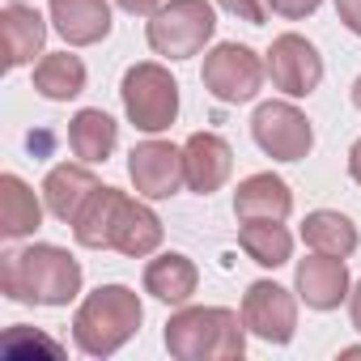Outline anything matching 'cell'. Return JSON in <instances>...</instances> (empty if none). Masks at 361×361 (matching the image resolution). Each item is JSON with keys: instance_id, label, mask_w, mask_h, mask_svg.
Instances as JSON below:
<instances>
[{"instance_id": "6da1fadb", "label": "cell", "mask_w": 361, "mask_h": 361, "mask_svg": "<svg viewBox=\"0 0 361 361\" xmlns=\"http://www.w3.org/2000/svg\"><path fill=\"white\" fill-rule=\"evenodd\" d=\"M0 293L26 306H68L81 293V264L51 243L0 255Z\"/></svg>"}, {"instance_id": "7a4b0ae2", "label": "cell", "mask_w": 361, "mask_h": 361, "mask_svg": "<svg viewBox=\"0 0 361 361\" xmlns=\"http://www.w3.org/2000/svg\"><path fill=\"white\" fill-rule=\"evenodd\" d=\"M161 340L178 361H238L247 353V323L230 306H183L170 314Z\"/></svg>"}, {"instance_id": "3957f363", "label": "cell", "mask_w": 361, "mask_h": 361, "mask_svg": "<svg viewBox=\"0 0 361 361\" xmlns=\"http://www.w3.org/2000/svg\"><path fill=\"white\" fill-rule=\"evenodd\" d=\"M145 306L128 285H98L73 314V344L85 357H111L140 331Z\"/></svg>"}, {"instance_id": "277c9868", "label": "cell", "mask_w": 361, "mask_h": 361, "mask_svg": "<svg viewBox=\"0 0 361 361\" xmlns=\"http://www.w3.org/2000/svg\"><path fill=\"white\" fill-rule=\"evenodd\" d=\"M213 35H217V13H213L209 0H166L145 26L149 47L166 60L200 56Z\"/></svg>"}, {"instance_id": "5b68a950", "label": "cell", "mask_w": 361, "mask_h": 361, "mask_svg": "<svg viewBox=\"0 0 361 361\" xmlns=\"http://www.w3.org/2000/svg\"><path fill=\"white\" fill-rule=\"evenodd\" d=\"M119 98H123V115L132 119L136 132H166L174 119H178V81L170 77L166 64L157 60H145V64H132L123 73V85H119Z\"/></svg>"}, {"instance_id": "8992f818", "label": "cell", "mask_w": 361, "mask_h": 361, "mask_svg": "<svg viewBox=\"0 0 361 361\" xmlns=\"http://www.w3.org/2000/svg\"><path fill=\"white\" fill-rule=\"evenodd\" d=\"M264 77H268V64L247 43H217L213 51H204L200 81L217 102H230V106L251 102L259 94Z\"/></svg>"}, {"instance_id": "52a82bcc", "label": "cell", "mask_w": 361, "mask_h": 361, "mask_svg": "<svg viewBox=\"0 0 361 361\" xmlns=\"http://www.w3.org/2000/svg\"><path fill=\"white\" fill-rule=\"evenodd\" d=\"M251 136L272 161H302L314 149V128L293 102H259L251 115Z\"/></svg>"}, {"instance_id": "ba28073f", "label": "cell", "mask_w": 361, "mask_h": 361, "mask_svg": "<svg viewBox=\"0 0 361 361\" xmlns=\"http://www.w3.org/2000/svg\"><path fill=\"white\" fill-rule=\"evenodd\" d=\"M264 64H268L272 85H276L285 98H310V94L319 90V81H323V56H319V47H314L310 39L293 35V30L272 39Z\"/></svg>"}, {"instance_id": "9c48e42d", "label": "cell", "mask_w": 361, "mask_h": 361, "mask_svg": "<svg viewBox=\"0 0 361 361\" xmlns=\"http://www.w3.org/2000/svg\"><path fill=\"white\" fill-rule=\"evenodd\" d=\"M128 178H132L136 196H145V200L178 196V188H188L183 149H174L170 140H140L128 153Z\"/></svg>"}, {"instance_id": "30bf717a", "label": "cell", "mask_w": 361, "mask_h": 361, "mask_svg": "<svg viewBox=\"0 0 361 361\" xmlns=\"http://www.w3.org/2000/svg\"><path fill=\"white\" fill-rule=\"evenodd\" d=\"M243 323L251 336L268 340V344H289L298 331V302L285 285L276 281H255L243 293Z\"/></svg>"}, {"instance_id": "8fae6325", "label": "cell", "mask_w": 361, "mask_h": 361, "mask_svg": "<svg viewBox=\"0 0 361 361\" xmlns=\"http://www.w3.org/2000/svg\"><path fill=\"white\" fill-rule=\"evenodd\" d=\"M234 170V149L226 136L217 132H192L183 145V174H188V188L200 196H213L226 188V178Z\"/></svg>"}, {"instance_id": "7c38bea8", "label": "cell", "mask_w": 361, "mask_h": 361, "mask_svg": "<svg viewBox=\"0 0 361 361\" xmlns=\"http://www.w3.org/2000/svg\"><path fill=\"white\" fill-rule=\"evenodd\" d=\"M293 289H298V298H302L310 310H336V306L348 298L353 285H348V268H344L340 255L314 251V255H306V259L298 264Z\"/></svg>"}, {"instance_id": "4fadbf2b", "label": "cell", "mask_w": 361, "mask_h": 361, "mask_svg": "<svg viewBox=\"0 0 361 361\" xmlns=\"http://www.w3.org/2000/svg\"><path fill=\"white\" fill-rule=\"evenodd\" d=\"M102 183H98V174L90 170V161H60V166H51L47 170V178H43V200H47V213L56 217V221H64V226H73L77 221V213L85 209V200L98 192Z\"/></svg>"}, {"instance_id": "5bb4252c", "label": "cell", "mask_w": 361, "mask_h": 361, "mask_svg": "<svg viewBox=\"0 0 361 361\" xmlns=\"http://www.w3.org/2000/svg\"><path fill=\"white\" fill-rule=\"evenodd\" d=\"M47 18H51V30L68 47H94L111 35V5L106 0H51Z\"/></svg>"}, {"instance_id": "9a60e30c", "label": "cell", "mask_w": 361, "mask_h": 361, "mask_svg": "<svg viewBox=\"0 0 361 361\" xmlns=\"http://www.w3.org/2000/svg\"><path fill=\"white\" fill-rule=\"evenodd\" d=\"M0 43H5V68H22L35 56H43L47 43V22L35 5H22V0H9L0 9Z\"/></svg>"}, {"instance_id": "2e32d148", "label": "cell", "mask_w": 361, "mask_h": 361, "mask_svg": "<svg viewBox=\"0 0 361 361\" xmlns=\"http://www.w3.org/2000/svg\"><path fill=\"white\" fill-rule=\"evenodd\" d=\"M289 213H293V192L272 170L243 178L238 192H234V217L238 221H285Z\"/></svg>"}, {"instance_id": "e0dca14e", "label": "cell", "mask_w": 361, "mask_h": 361, "mask_svg": "<svg viewBox=\"0 0 361 361\" xmlns=\"http://www.w3.org/2000/svg\"><path fill=\"white\" fill-rule=\"evenodd\" d=\"M157 247H161V217L145 200L123 196L119 217H115V230H111V251H119L128 259H145Z\"/></svg>"}, {"instance_id": "ac0fdd59", "label": "cell", "mask_w": 361, "mask_h": 361, "mask_svg": "<svg viewBox=\"0 0 361 361\" xmlns=\"http://www.w3.org/2000/svg\"><path fill=\"white\" fill-rule=\"evenodd\" d=\"M196 285H200L196 264L188 255H178V251H166V255L145 264V293H153L166 306H188Z\"/></svg>"}, {"instance_id": "d6986e66", "label": "cell", "mask_w": 361, "mask_h": 361, "mask_svg": "<svg viewBox=\"0 0 361 361\" xmlns=\"http://www.w3.org/2000/svg\"><path fill=\"white\" fill-rule=\"evenodd\" d=\"M39 226H43V204L30 192V183L18 174H0V234L13 243L30 238Z\"/></svg>"}, {"instance_id": "ffe728a7", "label": "cell", "mask_w": 361, "mask_h": 361, "mask_svg": "<svg viewBox=\"0 0 361 361\" xmlns=\"http://www.w3.org/2000/svg\"><path fill=\"white\" fill-rule=\"evenodd\" d=\"M68 145H73V153H77L81 161L98 166V161H106V157L115 153V145H119V123H115L102 106H85V111H77V115L68 119Z\"/></svg>"}, {"instance_id": "44dd1931", "label": "cell", "mask_w": 361, "mask_h": 361, "mask_svg": "<svg viewBox=\"0 0 361 361\" xmlns=\"http://www.w3.org/2000/svg\"><path fill=\"white\" fill-rule=\"evenodd\" d=\"M123 196H128V192H119V188H98V192L85 200V209L77 213L73 238H77L81 247H90V251H111V230H115V217H119Z\"/></svg>"}, {"instance_id": "7402d4cb", "label": "cell", "mask_w": 361, "mask_h": 361, "mask_svg": "<svg viewBox=\"0 0 361 361\" xmlns=\"http://www.w3.org/2000/svg\"><path fill=\"white\" fill-rule=\"evenodd\" d=\"M302 243H306L310 251L348 259L361 238H357V226H353L344 213H336V209H314V213H306V221H302Z\"/></svg>"}, {"instance_id": "603a6c76", "label": "cell", "mask_w": 361, "mask_h": 361, "mask_svg": "<svg viewBox=\"0 0 361 361\" xmlns=\"http://www.w3.org/2000/svg\"><path fill=\"white\" fill-rule=\"evenodd\" d=\"M35 90L47 102H68L85 90V64L73 51H51L35 64Z\"/></svg>"}, {"instance_id": "cb8c5ba5", "label": "cell", "mask_w": 361, "mask_h": 361, "mask_svg": "<svg viewBox=\"0 0 361 361\" xmlns=\"http://www.w3.org/2000/svg\"><path fill=\"white\" fill-rule=\"evenodd\" d=\"M238 247L247 251V259H255L259 268H281L293 255V234L281 221H243L238 230Z\"/></svg>"}, {"instance_id": "d4e9b609", "label": "cell", "mask_w": 361, "mask_h": 361, "mask_svg": "<svg viewBox=\"0 0 361 361\" xmlns=\"http://www.w3.org/2000/svg\"><path fill=\"white\" fill-rule=\"evenodd\" d=\"M5 353L9 357H22V353H60V344L56 340H47V336H39V331H30V327H13L9 336H5Z\"/></svg>"}, {"instance_id": "484cf974", "label": "cell", "mask_w": 361, "mask_h": 361, "mask_svg": "<svg viewBox=\"0 0 361 361\" xmlns=\"http://www.w3.org/2000/svg\"><path fill=\"white\" fill-rule=\"evenodd\" d=\"M217 5H221L230 18L247 22V26H264V22H268V13H272L268 0H217Z\"/></svg>"}, {"instance_id": "4316f807", "label": "cell", "mask_w": 361, "mask_h": 361, "mask_svg": "<svg viewBox=\"0 0 361 361\" xmlns=\"http://www.w3.org/2000/svg\"><path fill=\"white\" fill-rule=\"evenodd\" d=\"M272 5V13H281L285 22H302V18H310L323 0H268Z\"/></svg>"}, {"instance_id": "83f0119b", "label": "cell", "mask_w": 361, "mask_h": 361, "mask_svg": "<svg viewBox=\"0 0 361 361\" xmlns=\"http://www.w3.org/2000/svg\"><path fill=\"white\" fill-rule=\"evenodd\" d=\"M336 18L344 30H353L361 39V0H336Z\"/></svg>"}, {"instance_id": "f1b7e54d", "label": "cell", "mask_w": 361, "mask_h": 361, "mask_svg": "<svg viewBox=\"0 0 361 361\" xmlns=\"http://www.w3.org/2000/svg\"><path fill=\"white\" fill-rule=\"evenodd\" d=\"M115 5H119L123 13H132V18H153L166 0H115Z\"/></svg>"}, {"instance_id": "f546056e", "label": "cell", "mask_w": 361, "mask_h": 361, "mask_svg": "<svg viewBox=\"0 0 361 361\" xmlns=\"http://www.w3.org/2000/svg\"><path fill=\"white\" fill-rule=\"evenodd\" d=\"M348 319H353V327L361 331V281L348 289Z\"/></svg>"}, {"instance_id": "4dcf8cb0", "label": "cell", "mask_w": 361, "mask_h": 361, "mask_svg": "<svg viewBox=\"0 0 361 361\" xmlns=\"http://www.w3.org/2000/svg\"><path fill=\"white\" fill-rule=\"evenodd\" d=\"M348 174H353V183L361 188V136H357L353 149H348Z\"/></svg>"}, {"instance_id": "1f68e13d", "label": "cell", "mask_w": 361, "mask_h": 361, "mask_svg": "<svg viewBox=\"0 0 361 361\" xmlns=\"http://www.w3.org/2000/svg\"><path fill=\"white\" fill-rule=\"evenodd\" d=\"M353 106H357V111H361V77H357V81H353Z\"/></svg>"}]
</instances>
